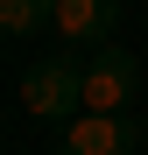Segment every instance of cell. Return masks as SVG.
<instances>
[{
  "instance_id": "cell-1",
  "label": "cell",
  "mask_w": 148,
  "mask_h": 155,
  "mask_svg": "<svg viewBox=\"0 0 148 155\" xmlns=\"http://www.w3.org/2000/svg\"><path fill=\"white\" fill-rule=\"evenodd\" d=\"M141 92H148V78H141V57H134L127 42H99V57L85 64L78 113H127Z\"/></svg>"
},
{
  "instance_id": "cell-2",
  "label": "cell",
  "mask_w": 148,
  "mask_h": 155,
  "mask_svg": "<svg viewBox=\"0 0 148 155\" xmlns=\"http://www.w3.org/2000/svg\"><path fill=\"white\" fill-rule=\"evenodd\" d=\"M78 92H85V64L78 57H42V64H28L14 78V106L28 120H71Z\"/></svg>"
},
{
  "instance_id": "cell-3",
  "label": "cell",
  "mask_w": 148,
  "mask_h": 155,
  "mask_svg": "<svg viewBox=\"0 0 148 155\" xmlns=\"http://www.w3.org/2000/svg\"><path fill=\"white\" fill-rule=\"evenodd\" d=\"M141 148V113H71L57 155H134Z\"/></svg>"
},
{
  "instance_id": "cell-4",
  "label": "cell",
  "mask_w": 148,
  "mask_h": 155,
  "mask_svg": "<svg viewBox=\"0 0 148 155\" xmlns=\"http://www.w3.org/2000/svg\"><path fill=\"white\" fill-rule=\"evenodd\" d=\"M113 0H57L49 7V35L57 42H113Z\"/></svg>"
},
{
  "instance_id": "cell-5",
  "label": "cell",
  "mask_w": 148,
  "mask_h": 155,
  "mask_svg": "<svg viewBox=\"0 0 148 155\" xmlns=\"http://www.w3.org/2000/svg\"><path fill=\"white\" fill-rule=\"evenodd\" d=\"M49 7H57V0H0V35L28 42L35 28H49Z\"/></svg>"
},
{
  "instance_id": "cell-6",
  "label": "cell",
  "mask_w": 148,
  "mask_h": 155,
  "mask_svg": "<svg viewBox=\"0 0 148 155\" xmlns=\"http://www.w3.org/2000/svg\"><path fill=\"white\" fill-rule=\"evenodd\" d=\"M7 155H21V148H7Z\"/></svg>"
}]
</instances>
